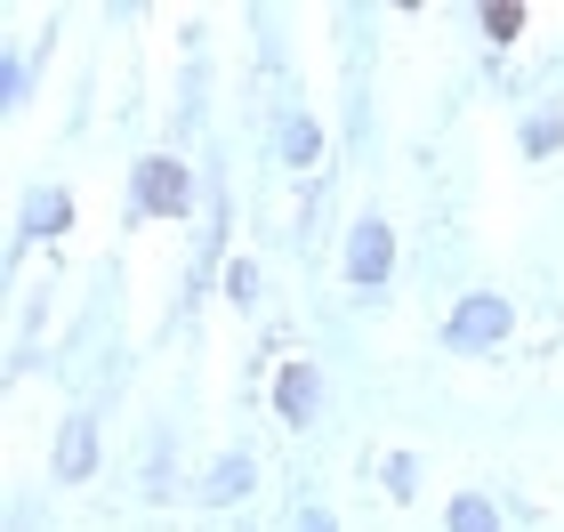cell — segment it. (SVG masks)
I'll use <instances>...</instances> for the list:
<instances>
[{
    "instance_id": "1",
    "label": "cell",
    "mask_w": 564,
    "mask_h": 532,
    "mask_svg": "<svg viewBox=\"0 0 564 532\" xmlns=\"http://www.w3.org/2000/svg\"><path fill=\"white\" fill-rule=\"evenodd\" d=\"M508 332V298H468L452 323V347H484V339H500Z\"/></svg>"
},
{
    "instance_id": "8",
    "label": "cell",
    "mask_w": 564,
    "mask_h": 532,
    "mask_svg": "<svg viewBox=\"0 0 564 532\" xmlns=\"http://www.w3.org/2000/svg\"><path fill=\"white\" fill-rule=\"evenodd\" d=\"M299 532H330V517H306V524H299Z\"/></svg>"
},
{
    "instance_id": "7",
    "label": "cell",
    "mask_w": 564,
    "mask_h": 532,
    "mask_svg": "<svg viewBox=\"0 0 564 532\" xmlns=\"http://www.w3.org/2000/svg\"><path fill=\"white\" fill-rule=\"evenodd\" d=\"M242 485H250V460H226V468H218V485H210V500H235Z\"/></svg>"
},
{
    "instance_id": "3",
    "label": "cell",
    "mask_w": 564,
    "mask_h": 532,
    "mask_svg": "<svg viewBox=\"0 0 564 532\" xmlns=\"http://www.w3.org/2000/svg\"><path fill=\"white\" fill-rule=\"evenodd\" d=\"M388 259H395L388 226H379V218H371V226H355V259H347V267H355V283H379V274H388Z\"/></svg>"
},
{
    "instance_id": "2",
    "label": "cell",
    "mask_w": 564,
    "mask_h": 532,
    "mask_svg": "<svg viewBox=\"0 0 564 532\" xmlns=\"http://www.w3.org/2000/svg\"><path fill=\"white\" fill-rule=\"evenodd\" d=\"M138 194H145V210H186V170H177V162H145L138 170Z\"/></svg>"
},
{
    "instance_id": "4",
    "label": "cell",
    "mask_w": 564,
    "mask_h": 532,
    "mask_svg": "<svg viewBox=\"0 0 564 532\" xmlns=\"http://www.w3.org/2000/svg\"><path fill=\"white\" fill-rule=\"evenodd\" d=\"M282 412H291V420H306V412H315V371H282Z\"/></svg>"
},
{
    "instance_id": "5",
    "label": "cell",
    "mask_w": 564,
    "mask_h": 532,
    "mask_svg": "<svg viewBox=\"0 0 564 532\" xmlns=\"http://www.w3.org/2000/svg\"><path fill=\"white\" fill-rule=\"evenodd\" d=\"M89 460H97V436H89V420H73L65 427V476H89Z\"/></svg>"
},
{
    "instance_id": "6",
    "label": "cell",
    "mask_w": 564,
    "mask_h": 532,
    "mask_svg": "<svg viewBox=\"0 0 564 532\" xmlns=\"http://www.w3.org/2000/svg\"><path fill=\"white\" fill-rule=\"evenodd\" d=\"M452 532H492V509H484V500H459V509H452Z\"/></svg>"
}]
</instances>
